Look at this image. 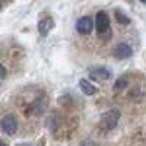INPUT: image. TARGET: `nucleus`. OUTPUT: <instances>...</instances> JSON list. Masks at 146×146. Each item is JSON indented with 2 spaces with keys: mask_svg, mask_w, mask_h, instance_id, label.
<instances>
[{
  "mask_svg": "<svg viewBox=\"0 0 146 146\" xmlns=\"http://www.w3.org/2000/svg\"><path fill=\"white\" fill-rule=\"evenodd\" d=\"M53 28H54V21H53V18H44V19H41V21L38 22V32H40V35H42V36H47L48 32H50Z\"/></svg>",
  "mask_w": 146,
  "mask_h": 146,
  "instance_id": "obj_7",
  "label": "nucleus"
},
{
  "mask_svg": "<svg viewBox=\"0 0 146 146\" xmlns=\"http://www.w3.org/2000/svg\"><path fill=\"white\" fill-rule=\"evenodd\" d=\"M0 126H2V130L9 136L15 135L16 130H18V123H16L13 115H5L2 118V121H0Z\"/></svg>",
  "mask_w": 146,
  "mask_h": 146,
  "instance_id": "obj_3",
  "label": "nucleus"
},
{
  "mask_svg": "<svg viewBox=\"0 0 146 146\" xmlns=\"http://www.w3.org/2000/svg\"><path fill=\"white\" fill-rule=\"evenodd\" d=\"M118 120H120V111L118 110H110V111H107L102 118H101V126L102 129L105 130H113L117 123H118Z\"/></svg>",
  "mask_w": 146,
  "mask_h": 146,
  "instance_id": "obj_1",
  "label": "nucleus"
},
{
  "mask_svg": "<svg viewBox=\"0 0 146 146\" xmlns=\"http://www.w3.org/2000/svg\"><path fill=\"white\" fill-rule=\"evenodd\" d=\"M0 146H7V145H6L5 142H2V140H0Z\"/></svg>",
  "mask_w": 146,
  "mask_h": 146,
  "instance_id": "obj_14",
  "label": "nucleus"
},
{
  "mask_svg": "<svg viewBox=\"0 0 146 146\" xmlns=\"http://www.w3.org/2000/svg\"><path fill=\"white\" fill-rule=\"evenodd\" d=\"M140 2H142V3H143V2H145V0H140Z\"/></svg>",
  "mask_w": 146,
  "mask_h": 146,
  "instance_id": "obj_15",
  "label": "nucleus"
},
{
  "mask_svg": "<svg viewBox=\"0 0 146 146\" xmlns=\"http://www.w3.org/2000/svg\"><path fill=\"white\" fill-rule=\"evenodd\" d=\"M133 54V50H131V47L126 42H120L117 47H115V50H114V56L118 58V60H123V58H129L131 57Z\"/></svg>",
  "mask_w": 146,
  "mask_h": 146,
  "instance_id": "obj_5",
  "label": "nucleus"
},
{
  "mask_svg": "<svg viewBox=\"0 0 146 146\" xmlns=\"http://www.w3.org/2000/svg\"><path fill=\"white\" fill-rule=\"evenodd\" d=\"M89 76L94 80H107L111 78V72L105 67H95L89 72Z\"/></svg>",
  "mask_w": 146,
  "mask_h": 146,
  "instance_id": "obj_6",
  "label": "nucleus"
},
{
  "mask_svg": "<svg viewBox=\"0 0 146 146\" xmlns=\"http://www.w3.org/2000/svg\"><path fill=\"white\" fill-rule=\"evenodd\" d=\"M92 28H94V21H92L89 16L80 18V19L78 21V23H76V29H78V32L82 34V35L89 34V32L92 31Z\"/></svg>",
  "mask_w": 146,
  "mask_h": 146,
  "instance_id": "obj_4",
  "label": "nucleus"
},
{
  "mask_svg": "<svg viewBox=\"0 0 146 146\" xmlns=\"http://www.w3.org/2000/svg\"><path fill=\"white\" fill-rule=\"evenodd\" d=\"M79 86H80V89L83 91V94H86V95H94L95 92H96V88L94 86V85L91 83V82H88V80H80V83H79Z\"/></svg>",
  "mask_w": 146,
  "mask_h": 146,
  "instance_id": "obj_8",
  "label": "nucleus"
},
{
  "mask_svg": "<svg viewBox=\"0 0 146 146\" xmlns=\"http://www.w3.org/2000/svg\"><path fill=\"white\" fill-rule=\"evenodd\" d=\"M96 31H98V34L101 36L111 32V28H110V18L105 12H98V13H96Z\"/></svg>",
  "mask_w": 146,
  "mask_h": 146,
  "instance_id": "obj_2",
  "label": "nucleus"
},
{
  "mask_svg": "<svg viewBox=\"0 0 146 146\" xmlns=\"http://www.w3.org/2000/svg\"><path fill=\"white\" fill-rule=\"evenodd\" d=\"M6 67L3 66V64H0V79H5L6 78Z\"/></svg>",
  "mask_w": 146,
  "mask_h": 146,
  "instance_id": "obj_11",
  "label": "nucleus"
},
{
  "mask_svg": "<svg viewBox=\"0 0 146 146\" xmlns=\"http://www.w3.org/2000/svg\"><path fill=\"white\" fill-rule=\"evenodd\" d=\"M82 146H96V145H95V142H94V140L88 139V140H85V142L82 143Z\"/></svg>",
  "mask_w": 146,
  "mask_h": 146,
  "instance_id": "obj_12",
  "label": "nucleus"
},
{
  "mask_svg": "<svg viewBox=\"0 0 146 146\" xmlns=\"http://www.w3.org/2000/svg\"><path fill=\"white\" fill-rule=\"evenodd\" d=\"M18 146H32V145H29V143H21V145H18Z\"/></svg>",
  "mask_w": 146,
  "mask_h": 146,
  "instance_id": "obj_13",
  "label": "nucleus"
},
{
  "mask_svg": "<svg viewBox=\"0 0 146 146\" xmlns=\"http://www.w3.org/2000/svg\"><path fill=\"white\" fill-rule=\"evenodd\" d=\"M114 16H115V19H117L118 23H124V25H129V23H130L129 16H126L121 10H115V12H114Z\"/></svg>",
  "mask_w": 146,
  "mask_h": 146,
  "instance_id": "obj_9",
  "label": "nucleus"
},
{
  "mask_svg": "<svg viewBox=\"0 0 146 146\" xmlns=\"http://www.w3.org/2000/svg\"><path fill=\"white\" fill-rule=\"evenodd\" d=\"M127 86V78H118L117 79V82H115V85H114V89L115 91H123L124 88Z\"/></svg>",
  "mask_w": 146,
  "mask_h": 146,
  "instance_id": "obj_10",
  "label": "nucleus"
}]
</instances>
